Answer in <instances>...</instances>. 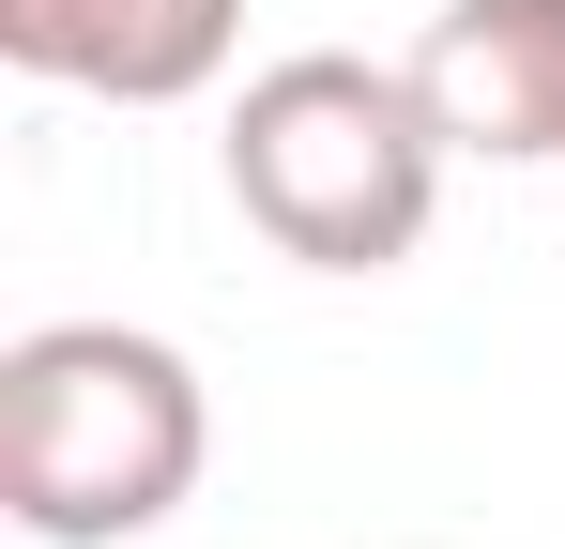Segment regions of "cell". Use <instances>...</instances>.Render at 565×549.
Listing matches in <instances>:
<instances>
[{
    "label": "cell",
    "instance_id": "cell-1",
    "mask_svg": "<svg viewBox=\"0 0 565 549\" xmlns=\"http://www.w3.org/2000/svg\"><path fill=\"white\" fill-rule=\"evenodd\" d=\"M214 412L199 366L138 321H31L0 352V504L31 549H122L153 519H184Z\"/></svg>",
    "mask_w": 565,
    "mask_h": 549
},
{
    "label": "cell",
    "instance_id": "cell-2",
    "mask_svg": "<svg viewBox=\"0 0 565 549\" xmlns=\"http://www.w3.org/2000/svg\"><path fill=\"white\" fill-rule=\"evenodd\" d=\"M230 198L306 274H397L444 214V122L413 62H352V46L260 62L230 92Z\"/></svg>",
    "mask_w": 565,
    "mask_h": 549
},
{
    "label": "cell",
    "instance_id": "cell-3",
    "mask_svg": "<svg viewBox=\"0 0 565 549\" xmlns=\"http://www.w3.org/2000/svg\"><path fill=\"white\" fill-rule=\"evenodd\" d=\"M413 92H428L444 153L551 169L565 153V0H444L413 31Z\"/></svg>",
    "mask_w": 565,
    "mask_h": 549
},
{
    "label": "cell",
    "instance_id": "cell-4",
    "mask_svg": "<svg viewBox=\"0 0 565 549\" xmlns=\"http://www.w3.org/2000/svg\"><path fill=\"white\" fill-rule=\"evenodd\" d=\"M245 0H0V62L93 107H184L230 77Z\"/></svg>",
    "mask_w": 565,
    "mask_h": 549
}]
</instances>
